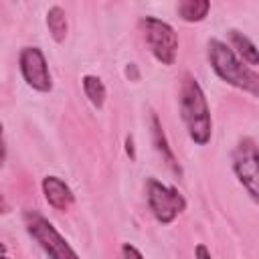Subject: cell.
<instances>
[{"label": "cell", "instance_id": "cell-1", "mask_svg": "<svg viewBox=\"0 0 259 259\" xmlns=\"http://www.w3.org/2000/svg\"><path fill=\"white\" fill-rule=\"evenodd\" d=\"M180 113L182 121L186 123L188 136L194 140V144L204 146L210 140L212 134V121L208 103L204 97V91L200 89L198 81L190 75L184 77L182 91H180Z\"/></svg>", "mask_w": 259, "mask_h": 259}, {"label": "cell", "instance_id": "cell-2", "mask_svg": "<svg viewBox=\"0 0 259 259\" xmlns=\"http://www.w3.org/2000/svg\"><path fill=\"white\" fill-rule=\"evenodd\" d=\"M208 59H210V65L214 69V73L227 81L229 85L237 87V89H243L247 93H251L253 97L259 93V77L257 73L243 65V61L237 59L235 51L225 45L223 40H217L212 38L208 42Z\"/></svg>", "mask_w": 259, "mask_h": 259}, {"label": "cell", "instance_id": "cell-3", "mask_svg": "<svg viewBox=\"0 0 259 259\" xmlns=\"http://www.w3.org/2000/svg\"><path fill=\"white\" fill-rule=\"evenodd\" d=\"M140 26L144 30V38L152 51V55L162 65H174L176 53H178V36L174 28L154 16H146L140 20Z\"/></svg>", "mask_w": 259, "mask_h": 259}, {"label": "cell", "instance_id": "cell-4", "mask_svg": "<svg viewBox=\"0 0 259 259\" xmlns=\"http://www.w3.org/2000/svg\"><path fill=\"white\" fill-rule=\"evenodd\" d=\"M26 229H28L30 237L40 245V249L51 259H79V255L61 237V233L40 214H28L26 217Z\"/></svg>", "mask_w": 259, "mask_h": 259}, {"label": "cell", "instance_id": "cell-5", "mask_svg": "<svg viewBox=\"0 0 259 259\" xmlns=\"http://www.w3.org/2000/svg\"><path fill=\"white\" fill-rule=\"evenodd\" d=\"M148 204L154 217L164 225L172 223L186 208V200L178 192V188L166 186L156 178L148 180Z\"/></svg>", "mask_w": 259, "mask_h": 259}, {"label": "cell", "instance_id": "cell-6", "mask_svg": "<svg viewBox=\"0 0 259 259\" xmlns=\"http://www.w3.org/2000/svg\"><path fill=\"white\" fill-rule=\"evenodd\" d=\"M233 168L243 186L249 190L253 198H257V182H259V154L257 146L251 138H243L233 152Z\"/></svg>", "mask_w": 259, "mask_h": 259}, {"label": "cell", "instance_id": "cell-7", "mask_svg": "<svg viewBox=\"0 0 259 259\" xmlns=\"http://www.w3.org/2000/svg\"><path fill=\"white\" fill-rule=\"evenodd\" d=\"M20 73L24 77V81L36 89V91H51L53 83H51V73H49V65H47V59L42 55L40 49L36 47H24L20 51Z\"/></svg>", "mask_w": 259, "mask_h": 259}, {"label": "cell", "instance_id": "cell-8", "mask_svg": "<svg viewBox=\"0 0 259 259\" xmlns=\"http://www.w3.org/2000/svg\"><path fill=\"white\" fill-rule=\"evenodd\" d=\"M42 192H45L47 202L57 210H67L73 204V198H75L71 188L57 176H47L42 180Z\"/></svg>", "mask_w": 259, "mask_h": 259}, {"label": "cell", "instance_id": "cell-9", "mask_svg": "<svg viewBox=\"0 0 259 259\" xmlns=\"http://www.w3.org/2000/svg\"><path fill=\"white\" fill-rule=\"evenodd\" d=\"M152 138H154V146H156V150L160 152L162 160H164L176 174H180L182 170H180V166H178V162H176V158H174V152L170 150V146H168V142H166V136H164L162 125H160V121H158L156 115H152Z\"/></svg>", "mask_w": 259, "mask_h": 259}, {"label": "cell", "instance_id": "cell-10", "mask_svg": "<svg viewBox=\"0 0 259 259\" xmlns=\"http://www.w3.org/2000/svg\"><path fill=\"white\" fill-rule=\"evenodd\" d=\"M208 10H210V2L208 0H182L178 4V14L186 22L202 20L208 14Z\"/></svg>", "mask_w": 259, "mask_h": 259}, {"label": "cell", "instance_id": "cell-11", "mask_svg": "<svg viewBox=\"0 0 259 259\" xmlns=\"http://www.w3.org/2000/svg\"><path fill=\"white\" fill-rule=\"evenodd\" d=\"M47 26H49L51 36L57 42H63L65 40V34H67V16H65V12H63L61 6L49 8V12H47Z\"/></svg>", "mask_w": 259, "mask_h": 259}, {"label": "cell", "instance_id": "cell-12", "mask_svg": "<svg viewBox=\"0 0 259 259\" xmlns=\"http://www.w3.org/2000/svg\"><path fill=\"white\" fill-rule=\"evenodd\" d=\"M231 40H233V47L237 49V53L243 57V61L249 63V67L253 69L257 63H259V57H257V47L239 30H231Z\"/></svg>", "mask_w": 259, "mask_h": 259}, {"label": "cell", "instance_id": "cell-13", "mask_svg": "<svg viewBox=\"0 0 259 259\" xmlns=\"http://www.w3.org/2000/svg\"><path fill=\"white\" fill-rule=\"evenodd\" d=\"M83 91L85 95L89 97V101L99 109L105 101V85L101 83L99 77H93V75H85L83 77Z\"/></svg>", "mask_w": 259, "mask_h": 259}, {"label": "cell", "instance_id": "cell-14", "mask_svg": "<svg viewBox=\"0 0 259 259\" xmlns=\"http://www.w3.org/2000/svg\"><path fill=\"white\" fill-rule=\"evenodd\" d=\"M121 253H123V257H125V259H144V257H142V253H140L134 245H127V243L121 247Z\"/></svg>", "mask_w": 259, "mask_h": 259}, {"label": "cell", "instance_id": "cell-15", "mask_svg": "<svg viewBox=\"0 0 259 259\" xmlns=\"http://www.w3.org/2000/svg\"><path fill=\"white\" fill-rule=\"evenodd\" d=\"M196 259H212L210 257V253H208V249L204 247V245H196Z\"/></svg>", "mask_w": 259, "mask_h": 259}, {"label": "cell", "instance_id": "cell-16", "mask_svg": "<svg viewBox=\"0 0 259 259\" xmlns=\"http://www.w3.org/2000/svg\"><path fill=\"white\" fill-rule=\"evenodd\" d=\"M4 156H6V150H4V142H2V123H0V166L4 162Z\"/></svg>", "mask_w": 259, "mask_h": 259}, {"label": "cell", "instance_id": "cell-17", "mask_svg": "<svg viewBox=\"0 0 259 259\" xmlns=\"http://www.w3.org/2000/svg\"><path fill=\"white\" fill-rule=\"evenodd\" d=\"M6 210H8V204H6V200H4V196L0 194V214H2V212H6Z\"/></svg>", "mask_w": 259, "mask_h": 259}, {"label": "cell", "instance_id": "cell-18", "mask_svg": "<svg viewBox=\"0 0 259 259\" xmlns=\"http://www.w3.org/2000/svg\"><path fill=\"white\" fill-rule=\"evenodd\" d=\"M125 144H127V154L134 158V142H132V138H127V142H125Z\"/></svg>", "mask_w": 259, "mask_h": 259}, {"label": "cell", "instance_id": "cell-19", "mask_svg": "<svg viewBox=\"0 0 259 259\" xmlns=\"http://www.w3.org/2000/svg\"><path fill=\"white\" fill-rule=\"evenodd\" d=\"M4 251H6V247H4L2 243H0V255H4Z\"/></svg>", "mask_w": 259, "mask_h": 259}, {"label": "cell", "instance_id": "cell-20", "mask_svg": "<svg viewBox=\"0 0 259 259\" xmlns=\"http://www.w3.org/2000/svg\"><path fill=\"white\" fill-rule=\"evenodd\" d=\"M0 259H8V257H6V255H0Z\"/></svg>", "mask_w": 259, "mask_h": 259}]
</instances>
